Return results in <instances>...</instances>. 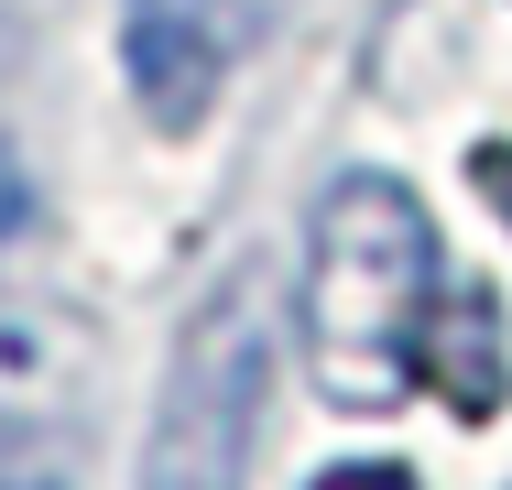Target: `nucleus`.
Segmentation results:
<instances>
[{
  "mask_svg": "<svg viewBox=\"0 0 512 490\" xmlns=\"http://www.w3.org/2000/svg\"><path fill=\"white\" fill-rule=\"evenodd\" d=\"M447 316V240L404 175H338L306 218L295 349L338 414H393Z\"/></svg>",
  "mask_w": 512,
  "mask_h": 490,
  "instance_id": "obj_1",
  "label": "nucleus"
},
{
  "mask_svg": "<svg viewBox=\"0 0 512 490\" xmlns=\"http://www.w3.org/2000/svg\"><path fill=\"white\" fill-rule=\"evenodd\" d=\"M284 371V305L262 262H229L218 284L186 305L175 360L142 425V480L131 490H251V447H262V403Z\"/></svg>",
  "mask_w": 512,
  "mask_h": 490,
  "instance_id": "obj_2",
  "label": "nucleus"
},
{
  "mask_svg": "<svg viewBox=\"0 0 512 490\" xmlns=\"http://www.w3.org/2000/svg\"><path fill=\"white\" fill-rule=\"evenodd\" d=\"M273 22L284 0H120V88L153 131H197Z\"/></svg>",
  "mask_w": 512,
  "mask_h": 490,
  "instance_id": "obj_3",
  "label": "nucleus"
},
{
  "mask_svg": "<svg viewBox=\"0 0 512 490\" xmlns=\"http://www.w3.org/2000/svg\"><path fill=\"white\" fill-rule=\"evenodd\" d=\"M480 186H491V207L512 218V142H491V153H480Z\"/></svg>",
  "mask_w": 512,
  "mask_h": 490,
  "instance_id": "obj_4",
  "label": "nucleus"
},
{
  "mask_svg": "<svg viewBox=\"0 0 512 490\" xmlns=\"http://www.w3.org/2000/svg\"><path fill=\"white\" fill-rule=\"evenodd\" d=\"M0 490H55V480H44V469H11V480H0Z\"/></svg>",
  "mask_w": 512,
  "mask_h": 490,
  "instance_id": "obj_5",
  "label": "nucleus"
}]
</instances>
